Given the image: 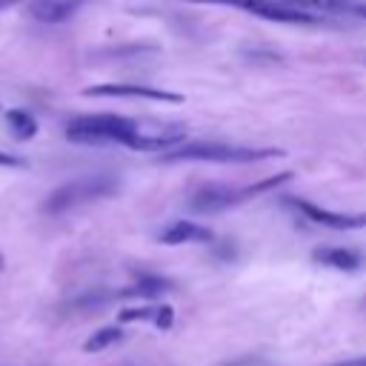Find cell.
<instances>
[{"label": "cell", "mask_w": 366, "mask_h": 366, "mask_svg": "<svg viewBox=\"0 0 366 366\" xmlns=\"http://www.w3.org/2000/svg\"><path fill=\"white\" fill-rule=\"evenodd\" d=\"M283 149H252V146H232V143H217V140H192L177 146L174 152L160 154L163 163H177V160H203V163H254L266 157H280Z\"/></svg>", "instance_id": "1"}, {"label": "cell", "mask_w": 366, "mask_h": 366, "mask_svg": "<svg viewBox=\"0 0 366 366\" xmlns=\"http://www.w3.org/2000/svg\"><path fill=\"white\" fill-rule=\"evenodd\" d=\"M134 134H137V123L120 114H83L66 126V137L71 143H86V146H103V143L129 146Z\"/></svg>", "instance_id": "2"}, {"label": "cell", "mask_w": 366, "mask_h": 366, "mask_svg": "<svg viewBox=\"0 0 366 366\" xmlns=\"http://www.w3.org/2000/svg\"><path fill=\"white\" fill-rule=\"evenodd\" d=\"M117 189V180L114 177H83V180H71V183H63L57 186L46 200H43V212L46 214H63L80 203H89V200H97V197H106Z\"/></svg>", "instance_id": "3"}, {"label": "cell", "mask_w": 366, "mask_h": 366, "mask_svg": "<svg viewBox=\"0 0 366 366\" xmlns=\"http://www.w3.org/2000/svg\"><path fill=\"white\" fill-rule=\"evenodd\" d=\"M86 97H137V100H154V103H183V94L152 89V86H134V83H97L83 89Z\"/></svg>", "instance_id": "4"}, {"label": "cell", "mask_w": 366, "mask_h": 366, "mask_svg": "<svg viewBox=\"0 0 366 366\" xmlns=\"http://www.w3.org/2000/svg\"><path fill=\"white\" fill-rule=\"evenodd\" d=\"M243 203V189H232L223 183H206L197 192H192L189 197V209L194 212H220V209H232Z\"/></svg>", "instance_id": "5"}, {"label": "cell", "mask_w": 366, "mask_h": 366, "mask_svg": "<svg viewBox=\"0 0 366 366\" xmlns=\"http://www.w3.org/2000/svg\"><path fill=\"white\" fill-rule=\"evenodd\" d=\"M292 203H295V209H297L306 220L320 223V226H326V229H343V232H349V229H363V226H366V212H360V214L329 212V209H320V206H315V203H309V200H303V197H295Z\"/></svg>", "instance_id": "6"}, {"label": "cell", "mask_w": 366, "mask_h": 366, "mask_svg": "<svg viewBox=\"0 0 366 366\" xmlns=\"http://www.w3.org/2000/svg\"><path fill=\"white\" fill-rule=\"evenodd\" d=\"M160 243L166 246H180V243H209L212 240V232L200 223H192V220H174L169 223L160 234H157Z\"/></svg>", "instance_id": "7"}, {"label": "cell", "mask_w": 366, "mask_h": 366, "mask_svg": "<svg viewBox=\"0 0 366 366\" xmlns=\"http://www.w3.org/2000/svg\"><path fill=\"white\" fill-rule=\"evenodd\" d=\"M86 0H31L29 14L40 23H63L69 20Z\"/></svg>", "instance_id": "8"}, {"label": "cell", "mask_w": 366, "mask_h": 366, "mask_svg": "<svg viewBox=\"0 0 366 366\" xmlns=\"http://www.w3.org/2000/svg\"><path fill=\"white\" fill-rule=\"evenodd\" d=\"M312 257H315L317 263L332 266V269H340V272H355V269H360V263H363V257H360L357 252H352V249H340V246L315 249Z\"/></svg>", "instance_id": "9"}, {"label": "cell", "mask_w": 366, "mask_h": 366, "mask_svg": "<svg viewBox=\"0 0 366 366\" xmlns=\"http://www.w3.org/2000/svg\"><path fill=\"white\" fill-rule=\"evenodd\" d=\"M163 292H172V280L160 277V274H137V280L123 289V297H157Z\"/></svg>", "instance_id": "10"}, {"label": "cell", "mask_w": 366, "mask_h": 366, "mask_svg": "<svg viewBox=\"0 0 366 366\" xmlns=\"http://www.w3.org/2000/svg\"><path fill=\"white\" fill-rule=\"evenodd\" d=\"M283 6H292V9H300V11H326V14H346V11H355V3L349 0H277Z\"/></svg>", "instance_id": "11"}, {"label": "cell", "mask_w": 366, "mask_h": 366, "mask_svg": "<svg viewBox=\"0 0 366 366\" xmlns=\"http://www.w3.org/2000/svg\"><path fill=\"white\" fill-rule=\"evenodd\" d=\"M6 120H9V129H11V134H14L17 140H29V137L37 134V120H34V114H29L26 109H11V112H6Z\"/></svg>", "instance_id": "12"}, {"label": "cell", "mask_w": 366, "mask_h": 366, "mask_svg": "<svg viewBox=\"0 0 366 366\" xmlns=\"http://www.w3.org/2000/svg\"><path fill=\"white\" fill-rule=\"evenodd\" d=\"M120 340H123V329L120 326H103V329L92 332V337L83 343V349L94 355V352H103V349H109V346H114Z\"/></svg>", "instance_id": "13"}, {"label": "cell", "mask_w": 366, "mask_h": 366, "mask_svg": "<svg viewBox=\"0 0 366 366\" xmlns=\"http://www.w3.org/2000/svg\"><path fill=\"white\" fill-rule=\"evenodd\" d=\"M160 309H163V303L160 306H154V303H149V306H134V309H120V323H134V320H152V323H157V317H160Z\"/></svg>", "instance_id": "14"}, {"label": "cell", "mask_w": 366, "mask_h": 366, "mask_svg": "<svg viewBox=\"0 0 366 366\" xmlns=\"http://www.w3.org/2000/svg\"><path fill=\"white\" fill-rule=\"evenodd\" d=\"M0 169H26V160H20L9 152H0Z\"/></svg>", "instance_id": "15"}, {"label": "cell", "mask_w": 366, "mask_h": 366, "mask_svg": "<svg viewBox=\"0 0 366 366\" xmlns=\"http://www.w3.org/2000/svg\"><path fill=\"white\" fill-rule=\"evenodd\" d=\"M329 366H366V355H357V357H343V360L329 363Z\"/></svg>", "instance_id": "16"}, {"label": "cell", "mask_w": 366, "mask_h": 366, "mask_svg": "<svg viewBox=\"0 0 366 366\" xmlns=\"http://www.w3.org/2000/svg\"><path fill=\"white\" fill-rule=\"evenodd\" d=\"M17 3H23V0H0V11L11 9V6H17Z\"/></svg>", "instance_id": "17"}, {"label": "cell", "mask_w": 366, "mask_h": 366, "mask_svg": "<svg viewBox=\"0 0 366 366\" xmlns=\"http://www.w3.org/2000/svg\"><path fill=\"white\" fill-rule=\"evenodd\" d=\"M355 14H360V17H366V3H355Z\"/></svg>", "instance_id": "18"}, {"label": "cell", "mask_w": 366, "mask_h": 366, "mask_svg": "<svg viewBox=\"0 0 366 366\" xmlns=\"http://www.w3.org/2000/svg\"><path fill=\"white\" fill-rule=\"evenodd\" d=\"M0 272H3V254H0Z\"/></svg>", "instance_id": "19"}, {"label": "cell", "mask_w": 366, "mask_h": 366, "mask_svg": "<svg viewBox=\"0 0 366 366\" xmlns=\"http://www.w3.org/2000/svg\"><path fill=\"white\" fill-rule=\"evenodd\" d=\"M363 60H366V57H363Z\"/></svg>", "instance_id": "20"}]
</instances>
